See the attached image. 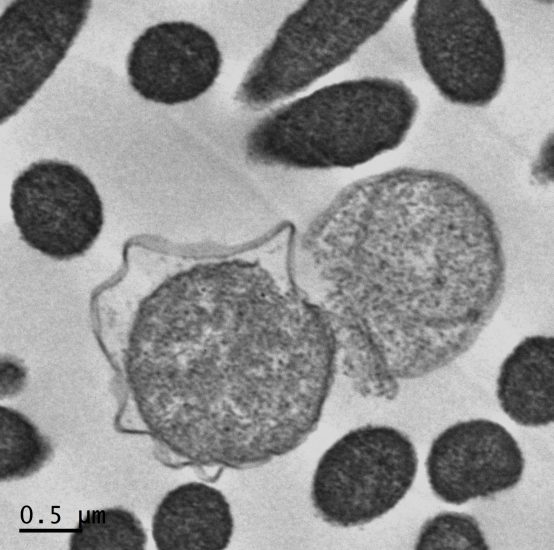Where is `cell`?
I'll return each instance as SVG.
<instances>
[{
    "label": "cell",
    "instance_id": "obj_11",
    "mask_svg": "<svg viewBox=\"0 0 554 550\" xmlns=\"http://www.w3.org/2000/svg\"><path fill=\"white\" fill-rule=\"evenodd\" d=\"M230 505L218 489L189 482L169 491L152 520L159 550H221L233 534Z\"/></svg>",
    "mask_w": 554,
    "mask_h": 550
},
{
    "label": "cell",
    "instance_id": "obj_2",
    "mask_svg": "<svg viewBox=\"0 0 554 550\" xmlns=\"http://www.w3.org/2000/svg\"><path fill=\"white\" fill-rule=\"evenodd\" d=\"M292 276L327 316L338 368L363 397L453 363L503 297L506 262L486 201L453 174L398 167L356 180L313 219Z\"/></svg>",
    "mask_w": 554,
    "mask_h": 550
},
{
    "label": "cell",
    "instance_id": "obj_4",
    "mask_svg": "<svg viewBox=\"0 0 554 550\" xmlns=\"http://www.w3.org/2000/svg\"><path fill=\"white\" fill-rule=\"evenodd\" d=\"M404 0H310L289 14L236 91L251 110L306 89L346 63L380 32Z\"/></svg>",
    "mask_w": 554,
    "mask_h": 550
},
{
    "label": "cell",
    "instance_id": "obj_10",
    "mask_svg": "<svg viewBox=\"0 0 554 550\" xmlns=\"http://www.w3.org/2000/svg\"><path fill=\"white\" fill-rule=\"evenodd\" d=\"M222 55L214 37L188 21L148 27L127 57L132 88L144 99L175 105L197 99L220 74Z\"/></svg>",
    "mask_w": 554,
    "mask_h": 550
},
{
    "label": "cell",
    "instance_id": "obj_9",
    "mask_svg": "<svg viewBox=\"0 0 554 550\" xmlns=\"http://www.w3.org/2000/svg\"><path fill=\"white\" fill-rule=\"evenodd\" d=\"M437 498L462 505L514 488L525 459L512 434L488 419L459 421L432 441L425 462Z\"/></svg>",
    "mask_w": 554,
    "mask_h": 550
},
{
    "label": "cell",
    "instance_id": "obj_5",
    "mask_svg": "<svg viewBox=\"0 0 554 550\" xmlns=\"http://www.w3.org/2000/svg\"><path fill=\"white\" fill-rule=\"evenodd\" d=\"M417 469L415 446L403 432L372 424L352 429L321 456L312 479L313 507L335 527L368 524L405 497Z\"/></svg>",
    "mask_w": 554,
    "mask_h": 550
},
{
    "label": "cell",
    "instance_id": "obj_1",
    "mask_svg": "<svg viewBox=\"0 0 554 550\" xmlns=\"http://www.w3.org/2000/svg\"><path fill=\"white\" fill-rule=\"evenodd\" d=\"M101 338L149 427L181 459L248 469L317 429L338 370L325 313L259 258L133 242L94 300Z\"/></svg>",
    "mask_w": 554,
    "mask_h": 550
},
{
    "label": "cell",
    "instance_id": "obj_15",
    "mask_svg": "<svg viewBox=\"0 0 554 550\" xmlns=\"http://www.w3.org/2000/svg\"><path fill=\"white\" fill-rule=\"evenodd\" d=\"M416 549L485 550L489 549L477 520L469 514L442 512L421 527Z\"/></svg>",
    "mask_w": 554,
    "mask_h": 550
},
{
    "label": "cell",
    "instance_id": "obj_12",
    "mask_svg": "<svg viewBox=\"0 0 554 550\" xmlns=\"http://www.w3.org/2000/svg\"><path fill=\"white\" fill-rule=\"evenodd\" d=\"M503 412L524 427L554 420V339L533 335L521 340L504 359L496 381Z\"/></svg>",
    "mask_w": 554,
    "mask_h": 550
},
{
    "label": "cell",
    "instance_id": "obj_13",
    "mask_svg": "<svg viewBox=\"0 0 554 550\" xmlns=\"http://www.w3.org/2000/svg\"><path fill=\"white\" fill-rule=\"evenodd\" d=\"M69 539L71 550H142L147 535L133 513L107 508L81 515Z\"/></svg>",
    "mask_w": 554,
    "mask_h": 550
},
{
    "label": "cell",
    "instance_id": "obj_6",
    "mask_svg": "<svg viewBox=\"0 0 554 550\" xmlns=\"http://www.w3.org/2000/svg\"><path fill=\"white\" fill-rule=\"evenodd\" d=\"M419 61L447 101L485 107L506 73L498 25L479 0H420L411 18Z\"/></svg>",
    "mask_w": 554,
    "mask_h": 550
},
{
    "label": "cell",
    "instance_id": "obj_14",
    "mask_svg": "<svg viewBox=\"0 0 554 550\" xmlns=\"http://www.w3.org/2000/svg\"><path fill=\"white\" fill-rule=\"evenodd\" d=\"M0 410L1 480L31 475L48 458L50 445L24 415L3 406Z\"/></svg>",
    "mask_w": 554,
    "mask_h": 550
},
{
    "label": "cell",
    "instance_id": "obj_8",
    "mask_svg": "<svg viewBox=\"0 0 554 550\" xmlns=\"http://www.w3.org/2000/svg\"><path fill=\"white\" fill-rule=\"evenodd\" d=\"M89 0H17L0 17L1 124L35 95L88 17Z\"/></svg>",
    "mask_w": 554,
    "mask_h": 550
},
{
    "label": "cell",
    "instance_id": "obj_7",
    "mask_svg": "<svg viewBox=\"0 0 554 550\" xmlns=\"http://www.w3.org/2000/svg\"><path fill=\"white\" fill-rule=\"evenodd\" d=\"M10 207L22 240L55 260L88 251L101 233V198L85 173L59 160H40L13 181Z\"/></svg>",
    "mask_w": 554,
    "mask_h": 550
},
{
    "label": "cell",
    "instance_id": "obj_3",
    "mask_svg": "<svg viewBox=\"0 0 554 550\" xmlns=\"http://www.w3.org/2000/svg\"><path fill=\"white\" fill-rule=\"evenodd\" d=\"M418 109V98L398 79L337 82L266 114L246 135L245 154L266 166L354 168L399 147Z\"/></svg>",
    "mask_w": 554,
    "mask_h": 550
}]
</instances>
